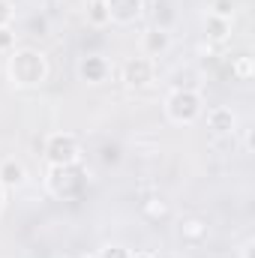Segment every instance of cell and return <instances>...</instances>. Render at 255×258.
<instances>
[{"instance_id":"20","label":"cell","mask_w":255,"mask_h":258,"mask_svg":"<svg viewBox=\"0 0 255 258\" xmlns=\"http://www.w3.org/2000/svg\"><path fill=\"white\" fill-rule=\"evenodd\" d=\"M9 21H12V3L0 0V27H9Z\"/></svg>"},{"instance_id":"7","label":"cell","mask_w":255,"mask_h":258,"mask_svg":"<svg viewBox=\"0 0 255 258\" xmlns=\"http://www.w3.org/2000/svg\"><path fill=\"white\" fill-rule=\"evenodd\" d=\"M108 72H111V66H108L105 57H99V54H87V57H81V63H78V75H81L87 84H99V81H105Z\"/></svg>"},{"instance_id":"19","label":"cell","mask_w":255,"mask_h":258,"mask_svg":"<svg viewBox=\"0 0 255 258\" xmlns=\"http://www.w3.org/2000/svg\"><path fill=\"white\" fill-rule=\"evenodd\" d=\"M12 48H15V33L9 27H0V54H6Z\"/></svg>"},{"instance_id":"15","label":"cell","mask_w":255,"mask_h":258,"mask_svg":"<svg viewBox=\"0 0 255 258\" xmlns=\"http://www.w3.org/2000/svg\"><path fill=\"white\" fill-rule=\"evenodd\" d=\"M87 21H90L93 27H105V24L111 21L105 0H90V6H87Z\"/></svg>"},{"instance_id":"4","label":"cell","mask_w":255,"mask_h":258,"mask_svg":"<svg viewBox=\"0 0 255 258\" xmlns=\"http://www.w3.org/2000/svg\"><path fill=\"white\" fill-rule=\"evenodd\" d=\"M45 162L48 165H72L81 162V144L72 132H54L45 138Z\"/></svg>"},{"instance_id":"8","label":"cell","mask_w":255,"mask_h":258,"mask_svg":"<svg viewBox=\"0 0 255 258\" xmlns=\"http://www.w3.org/2000/svg\"><path fill=\"white\" fill-rule=\"evenodd\" d=\"M207 129L216 132V135H231V132L237 129V114H234L231 108L216 105V108L207 111Z\"/></svg>"},{"instance_id":"2","label":"cell","mask_w":255,"mask_h":258,"mask_svg":"<svg viewBox=\"0 0 255 258\" xmlns=\"http://www.w3.org/2000/svg\"><path fill=\"white\" fill-rule=\"evenodd\" d=\"M45 186H48V192L57 195V198H75V195L84 192V186H87V168L81 162H72V165H48Z\"/></svg>"},{"instance_id":"5","label":"cell","mask_w":255,"mask_h":258,"mask_svg":"<svg viewBox=\"0 0 255 258\" xmlns=\"http://www.w3.org/2000/svg\"><path fill=\"white\" fill-rule=\"evenodd\" d=\"M153 75H156V69H153V60L150 57H129L123 69H120V78H123V84L126 87H147L150 81H153Z\"/></svg>"},{"instance_id":"24","label":"cell","mask_w":255,"mask_h":258,"mask_svg":"<svg viewBox=\"0 0 255 258\" xmlns=\"http://www.w3.org/2000/svg\"><path fill=\"white\" fill-rule=\"evenodd\" d=\"M87 258H96V255H87Z\"/></svg>"},{"instance_id":"3","label":"cell","mask_w":255,"mask_h":258,"mask_svg":"<svg viewBox=\"0 0 255 258\" xmlns=\"http://www.w3.org/2000/svg\"><path fill=\"white\" fill-rule=\"evenodd\" d=\"M165 114L174 123H195L204 114V102L198 96V90L192 87H174L165 99Z\"/></svg>"},{"instance_id":"23","label":"cell","mask_w":255,"mask_h":258,"mask_svg":"<svg viewBox=\"0 0 255 258\" xmlns=\"http://www.w3.org/2000/svg\"><path fill=\"white\" fill-rule=\"evenodd\" d=\"M129 258H153L150 252H135V255H129Z\"/></svg>"},{"instance_id":"12","label":"cell","mask_w":255,"mask_h":258,"mask_svg":"<svg viewBox=\"0 0 255 258\" xmlns=\"http://www.w3.org/2000/svg\"><path fill=\"white\" fill-rule=\"evenodd\" d=\"M231 33V21L228 18H219V15H207L204 18V36L207 42H225Z\"/></svg>"},{"instance_id":"21","label":"cell","mask_w":255,"mask_h":258,"mask_svg":"<svg viewBox=\"0 0 255 258\" xmlns=\"http://www.w3.org/2000/svg\"><path fill=\"white\" fill-rule=\"evenodd\" d=\"M243 258H252V243H246V246H243Z\"/></svg>"},{"instance_id":"11","label":"cell","mask_w":255,"mask_h":258,"mask_svg":"<svg viewBox=\"0 0 255 258\" xmlns=\"http://www.w3.org/2000/svg\"><path fill=\"white\" fill-rule=\"evenodd\" d=\"M207 234H210V225H207V219H201V216H186V219L180 222V237H183L186 243H204Z\"/></svg>"},{"instance_id":"9","label":"cell","mask_w":255,"mask_h":258,"mask_svg":"<svg viewBox=\"0 0 255 258\" xmlns=\"http://www.w3.org/2000/svg\"><path fill=\"white\" fill-rule=\"evenodd\" d=\"M168 45H171V36H168L165 27H150V30H144V36H141V48H144L147 57H159V54H165Z\"/></svg>"},{"instance_id":"1","label":"cell","mask_w":255,"mask_h":258,"mask_svg":"<svg viewBox=\"0 0 255 258\" xmlns=\"http://www.w3.org/2000/svg\"><path fill=\"white\" fill-rule=\"evenodd\" d=\"M6 72H9V81L15 87H36L45 81L48 75V60L42 51L36 48H18L9 54L6 60Z\"/></svg>"},{"instance_id":"18","label":"cell","mask_w":255,"mask_h":258,"mask_svg":"<svg viewBox=\"0 0 255 258\" xmlns=\"http://www.w3.org/2000/svg\"><path fill=\"white\" fill-rule=\"evenodd\" d=\"M132 252H129L126 246H120V243H108V246H102L99 249V255L96 258H129Z\"/></svg>"},{"instance_id":"16","label":"cell","mask_w":255,"mask_h":258,"mask_svg":"<svg viewBox=\"0 0 255 258\" xmlns=\"http://www.w3.org/2000/svg\"><path fill=\"white\" fill-rule=\"evenodd\" d=\"M210 15H219V18H228L234 15V0H213L210 3Z\"/></svg>"},{"instance_id":"17","label":"cell","mask_w":255,"mask_h":258,"mask_svg":"<svg viewBox=\"0 0 255 258\" xmlns=\"http://www.w3.org/2000/svg\"><path fill=\"white\" fill-rule=\"evenodd\" d=\"M99 159H102L105 165H117V162H120V147H117V144H102Z\"/></svg>"},{"instance_id":"22","label":"cell","mask_w":255,"mask_h":258,"mask_svg":"<svg viewBox=\"0 0 255 258\" xmlns=\"http://www.w3.org/2000/svg\"><path fill=\"white\" fill-rule=\"evenodd\" d=\"M3 201H6V189L0 186V210H3Z\"/></svg>"},{"instance_id":"14","label":"cell","mask_w":255,"mask_h":258,"mask_svg":"<svg viewBox=\"0 0 255 258\" xmlns=\"http://www.w3.org/2000/svg\"><path fill=\"white\" fill-rule=\"evenodd\" d=\"M231 75L237 78V81H252L255 75V60L249 54H240V57H234L231 60Z\"/></svg>"},{"instance_id":"10","label":"cell","mask_w":255,"mask_h":258,"mask_svg":"<svg viewBox=\"0 0 255 258\" xmlns=\"http://www.w3.org/2000/svg\"><path fill=\"white\" fill-rule=\"evenodd\" d=\"M27 180V168L18 159H3L0 162V186L3 189H18Z\"/></svg>"},{"instance_id":"13","label":"cell","mask_w":255,"mask_h":258,"mask_svg":"<svg viewBox=\"0 0 255 258\" xmlns=\"http://www.w3.org/2000/svg\"><path fill=\"white\" fill-rule=\"evenodd\" d=\"M141 213H144L150 222H159V219H168L171 207H168V201H162V198H150V201H144Z\"/></svg>"},{"instance_id":"6","label":"cell","mask_w":255,"mask_h":258,"mask_svg":"<svg viewBox=\"0 0 255 258\" xmlns=\"http://www.w3.org/2000/svg\"><path fill=\"white\" fill-rule=\"evenodd\" d=\"M105 6H108V18L114 24H132L144 12V0H105Z\"/></svg>"}]
</instances>
